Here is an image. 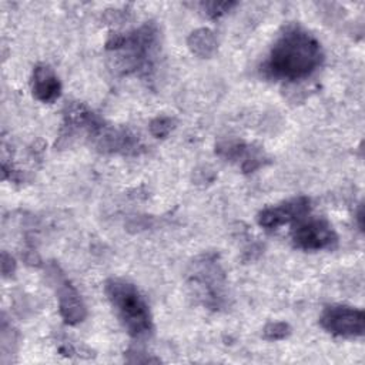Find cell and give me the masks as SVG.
<instances>
[{"mask_svg":"<svg viewBox=\"0 0 365 365\" xmlns=\"http://www.w3.org/2000/svg\"><path fill=\"white\" fill-rule=\"evenodd\" d=\"M322 60L319 41L308 30L292 24L279 34L264 67L274 78L297 81L309 77Z\"/></svg>","mask_w":365,"mask_h":365,"instance_id":"1","label":"cell"},{"mask_svg":"<svg viewBox=\"0 0 365 365\" xmlns=\"http://www.w3.org/2000/svg\"><path fill=\"white\" fill-rule=\"evenodd\" d=\"M104 291L120 322L131 336L143 338L153 331L148 304L134 284L123 278H110L106 281Z\"/></svg>","mask_w":365,"mask_h":365,"instance_id":"2","label":"cell"},{"mask_svg":"<svg viewBox=\"0 0 365 365\" xmlns=\"http://www.w3.org/2000/svg\"><path fill=\"white\" fill-rule=\"evenodd\" d=\"M157 43L154 26L144 24L130 36L114 34L107 41V48L121 51V63L125 71L147 70L151 66V56Z\"/></svg>","mask_w":365,"mask_h":365,"instance_id":"3","label":"cell"},{"mask_svg":"<svg viewBox=\"0 0 365 365\" xmlns=\"http://www.w3.org/2000/svg\"><path fill=\"white\" fill-rule=\"evenodd\" d=\"M188 282L204 305L211 308L222 305L225 298V275L215 255H202L195 259L188 271Z\"/></svg>","mask_w":365,"mask_h":365,"instance_id":"4","label":"cell"},{"mask_svg":"<svg viewBox=\"0 0 365 365\" xmlns=\"http://www.w3.org/2000/svg\"><path fill=\"white\" fill-rule=\"evenodd\" d=\"M321 327L341 338L362 336L365 331V314L359 308L348 305L327 307L319 318Z\"/></svg>","mask_w":365,"mask_h":365,"instance_id":"5","label":"cell"},{"mask_svg":"<svg viewBox=\"0 0 365 365\" xmlns=\"http://www.w3.org/2000/svg\"><path fill=\"white\" fill-rule=\"evenodd\" d=\"M336 241L338 237L332 225L324 218H301L292 230L294 245L304 251L331 250L336 245Z\"/></svg>","mask_w":365,"mask_h":365,"instance_id":"6","label":"cell"},{"mask_svg":"<svg viewBox=\"0 0 365 365\" xmlns=\"http://www.w3.org/2000/svg\"><path fill=\"white\" fill-rule=\"evenodd\" d=\"M48 274L51 277L53 285L56 287V294L58 298V309L63 319L70 324L76 325L86 318V305L78 294V291L71 285V282L66 278V275L60 271V268L51 264Z\"/></svg>","mask_w":365,"mask_h":365,"instance_id":"7","label":"cell"},{"mask_svg":"<svg viewBox=\"0 0 365 365\" xmlns=\"http://www.w3.org/2000/svg\"><path fill=\"white\" fill-rule=\"evenodd\" d=\"M311 208L309 198L307 197H297L289 201L281 202L278 205L264 208L257 220L258 224L265 230H277L281 225H285L292 221H298L304 218Z\"/></svg>","mask_w":365,"mask_h":365,"instance_id":"8","label":"cell"},{"mask_svg":"<svg viewBox=\"0 0 365 365\" xmlns=\"http://www.w3.org/2000/svg\"><path fill=\"white\" fill-rule=\"evenodd\" d=\"M31 90L37 100L43 103H53L60 97L61 84L53 68L46 64H40L33 71Z\"/></svg>","mask_w":365,"mask_h":365,"instance_id":"9","label":"cell"},{"mask_svg":"<svg viewBox=\"0 0 365 365\" xmlns=\"http://www.w3.org/2000/svg\"><path fill=\"white\" fill-rule=\"evenodd\" d=\"M188 46L194 54L205 58L214 54L217 48V40L211 30L198 29L190 34Z\"/></svg>","mask_w":365,"mask_h":365,"instance_id":"10","label":"cell"},{"mask_svg":"<svg viewBox=\"0 0 365 365\" xmlns=\"http://www.w3.org/2000/svg\"><path fill=\"white\" fill-rule=\"evenodd\" d=\"M291 328L288 324L285 322H269L265 328H264V336L269 341H278V339H284L289 335Z\"/></svg>","mask_w":365,"mask_h":365,"instance_id":"11","label":"cell"},{"mask_svg":"<svg viewBox=\"0 0 365 365\" xmlns=\"http://www.w3.org/2000/svg\"><path fill=\"white\" fill-rule=\"evenodd\" d=\"M235 4L237 3L234 1H207V3H201V7L205 10L207 16L215 19L230 11Z\"/></svg>","mask_w":365,"mask_h":365,"instance_id":"12","label":"cell"},{"mask_svg":"<svg viewBox=\"0 0 365 365\" xmlns=\"http://www.w3.org/2000/svg\"><path fill=\"white\" fill-rule=\"evenodd\" d=\"M174 123H173V120L170 118V117H157V118H154L153 121H151V124H150V131H151V134L153 135H155V137H167L168 135V133L173 130V125Z\"/></svg>","mask_w":365,"mask_h":365,"instance_id":"13","label":"cell"},{"mask_svg":"<svg viewBox=\"0 0 365 365\" xmlns=\"http://www.w3.org/2000/svg\"><path fill=\"white\" fill-rule=\"evenodd\" d=\"M7 267H10L13 271H14V267H16V264H14V259L10 257V255H7L6 252H3V262H1V268H3V274L4 275H7Z\"/></svg>","mask_w":365,"mask_h":365,"instance_id":"14","label":"cell"},{"mask_svg":"<svg viewBox=\"0 0 365 365\" xmlns=\"http://www.w3.org/2000/svg\"><path fill=\"white\" fill-rule=\"evenodd\" d=\"M358 224H359V228L362 230V207L358 211Z\"/></svg>","mask_w":365,"mask_h":365,"instance_id":"15","label":"cell"}]
</instances>
